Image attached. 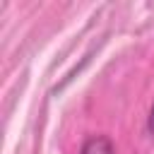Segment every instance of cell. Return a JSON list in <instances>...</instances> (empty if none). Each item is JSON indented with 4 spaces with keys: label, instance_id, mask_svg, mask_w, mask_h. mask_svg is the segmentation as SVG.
I'll return each mask as SVG.
<instances>
[{
    "label": "cell",
    "instance_id": "6da1fadb",
    "mask_svg": "<svg viewBox=\"0 0 154 154\" xmlns=\"http://www.w3.org/2000/svg\"><path fill=\"white\" fill-rule=\"evenodd\" d=\"M79 154H116V147H113L111 137H106V135H91L79 147Z\"/></svg>",
    "mask_w": 154,
    "mask_h": 154
},
{
    "label": "cell",
    "instance_id": "7a4b0ae2",
    "mask_svg": "<svg viewBox=\"0 0 154 154\" xmlns=\"http://www.w3.org/2000/svg\"><path fill=\"white\" fill-rule=\"evenodd\" d=\"M147 130L154 135V103H152V111H149V120H147Z\"/></svg>",
    "mask_w": 154,
    "mask_h": 154
}]
</instances>
